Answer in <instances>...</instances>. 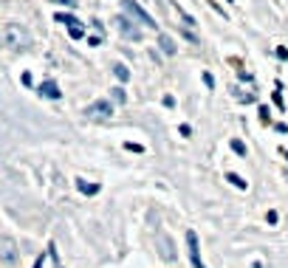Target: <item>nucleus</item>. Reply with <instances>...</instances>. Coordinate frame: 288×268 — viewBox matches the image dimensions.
<instances>
[{
    "label": "nucleus",
    "instance_id": "4",
    "mask_svg": "<svg viewBox=\"0 0 288 268\" xmlns=\"http://www.w3.org/2000/svg\"><path fill=\"white\" fill-rule=\"evenodd\" d=\"M88 119H96V121H107L113 116V104L107 102V99H99V102H91L88 104Z\"/></svg>",
    "mask_w": 288,
    "mask_h": 268
},
{
    "label": "nucleus",
    "instance_id": "8",
    "mask_svg": "<svg viewBox=\"0 0 288 268\" xmlns=\"http://www.w3.org/2000/svg\"><path fill=\"white\" fill-rule=\"evenodd\" d=\"M40 96H48V99H60L62 90H60V85H57V82H43V85H40Z\"/></svg>",
    "mask_w": 288,
    "mask_h": 268
},
{
    "label": "nucleus",
    "instance_id": "17",
    "mask_svg": "<svg viewBox=\"0 0 288 268\" xmlns=\"http://www.w3.org/2000/svg\"><path fill=\"white\" fill-rule=\"evenodd\" d=\"M203 82H206V88H215V77L212 74H203Z\"/></svg>",
    "mask_w": 288,
    "mask_h": 268
},
{
    "label": "nucleus",
    "instance_id": "18",
    "mask_svg": "<svg viewBox=\"0 0 288 268\" xmlns=\"http://www.w3.org/2000/svg\"><path fill=\"white\" fill-rule=\"evenodd\" d=\"M274 104H277V107H286V104H283V96H280V90H274Z\"/></svg>",
    "mask_w": 288,
    "mask_h": 268
},
{
    "label": "nucleus",
    "instance_id": "6",
    "mask_svg": "<svg viewBox=\"0 0 288 268\" xmlns=\"http://www.w3.org/2000/svg\"><path fill=\"white\" fill-rule=\"evenodd\" d=\"M158 254H161L167 263H173L175 260V243L167 232H158Z\"/></svg>",
    "mask_w": 288,
    "mask_h": 268
},
{
    "label": "nucleus",
    "instance_id": "12",
    "mask_svg": "<svg viewBox=\"0 0 288 268\" xmlns=\"http://www.w3.org/2000/svg\"><path fill=\"white\" fill-rule=\"evenodd\" d=\"M226 181L232 183V186H237V189H246V181L240 178V175H235V173H226Z\"/></svg>",
    "mask_w": 288,
    "mask_h": 268
},
{
    "label": "nucleus",
    "instance_id": "16",
    "mask_svg": "<svg viewBox=\"0 0 288 268\" xmlns=\"http://www.w3.org/2000/svg\"><path fill=\"white\" fill-rule=\"evenodd\" d=\"M124 99H127V96H124V90H122V88H113V102L124 104Z\"/></svg>",
    "mask_w": 288,
    "mask_h": 268
},
{
    "label": "nucleus",
    "instance_id": "3",
    "mask_svg": "<svg viewBox=\"0 0 288 268\" xmlns=\"http://www.w3.org/2000/svg\"><path fill=\"white\" fill-rule=\"evenodd\" d=\"M124 11H127V17H133V20H139L141 26H147V28H156L158 23L153 17H150L147 11L141 9L139 3H136V0H124Z\"/></svg>",
    "mask_w": 288,
    "mask_h": 268
},
{
    "label": "nucleus",
    "instance_id": "21",
    "mask_svg": "<svg viewBox=\"0 0 288 268\" xmlns=\"http://www.w3.org/2000/svg\"><path fill=\"white\" fill-rule=\"evenodd\" d=\"M286 158H288V150H286Z\"/></svg>",
    "mask_w": 288,
    "mask_h": 268
},
{
    "label": "nucleus",
    "instance_id": "20",
    "mask_svg": "<svg viewBox=\"0 0 288 268\" xmlns=\"http://www.w3.org/2000/svg\"><path fill=\"white\" fill-rule=\"evenodd\" d=\"M43 260H45V257H37V263H34V268H43Z\"/></svg>",
    "mask_w": 288,
    "mask_h": 268
},
{
    "label": "nucleus",
    "instance_id": "10",
    "mask_svg": "<svg viewBox=\"0 0 288 268\" xmlns=\"http://www.w3.org/2000/svg\"><path fill=\"white\" fill-rule=\"evenodd\" d=\"M77 189L82 192V195H96L99 186H96V183H88V181H77Z\"/></svg>",
    "mask_w": 288,
    "mask_h": 268
},
{
    "label": "nucleus",
    "instance_id": "15",
    "mask_svg": "<svg viewBox=\"0 0 288 268\" xmlns=\"http://www.w3.org/2000/svg\"><path fill=\"white\" fill-rule=\"evenodd\" d=\"M232 150H235L237 156H246V144H243V141H237V139H232Z\"/></svg>",
    "mask_w": 288,
    "mask_h": 268
},
{
    "label": "nucleus",
    "instance_id": "19",
    "mask_svg": "<svg viewBox=\"0 0 288 268\" xmlns=\"http://www.w3.org/2000/svg\"><path fill=\"white\" fill-rule=\"evenodd\" d=\"M51 3H60V6H77V0H51Z\"/></svg>",
    "mask_w": 288,
    "mask_h": 268
},
{
    "label": "nucleus",
    "instance_id": "9",
    "mask_svg": "<svg viewBox=\"0 0 288 268\" xmlns=\"http://www.w3.org/2000/svg\"><path fill=\"white\" fill-rule=\"evenodd\" d=\"M158 45H161V51L167 54V57H173L178 48H175V43H173V37H167V34H161L158 37Z\"/></svg>",
    "mask_w": 288,
    "mask_h": 268
},
{
    "label": "nucleus",
    "instance_id": "11",
    "mask_svg": "<svg viewBox=\"0 0 288 268\" xmlns=\"http://www.w3.org/2000/svg\"><path fill=\"white\" fill-rule=\"evenodd\" d=\"M113 74L122 79V82H127V79H130V71H127V65H122V62H119V65H113Z\"/></svg>",
    "mask_w": 288,
    "mask_h": 268
},
{
    "label": "nucleus",
    "instance_id": "5",
    "mask_svg": "<svg viewBox=\"0 0 288 268\" xmlns=\"http://www.w3.org/2000/svg\"><path fill=\"white\" fill-rule=\"evenodd\" d=\"M113 23H116V28H119L127 40H141V28L133 23V17H124V14H122V17H116Z\"/></svg>",
    "mask_w": 288,
    "mask_h": 268
},
{
    "label": "nucleus",
    "instance_id": "13",
    "mask_svg": "<svg viewBox=\"0 0 288 268\" xmlns=\"http://www.w3.org/2000/svg\"><path fill=\"white\" fill-rule=\"evenodd\" d=\"M68 34H71V37H74V40H79V37L85 34V28L79 26V23H74V26H68Z\"/></svg>",
    "mask_w": 288,
    "mask_h": 268
},
{
    "label": "nucleus",
    "instance_id": "2",
    "mask_svg": "<svg viewBox=\"0 0 288 268\" xmlns=\"http://www.w3.org/2000/svg\"><path fill=\"white\" fill-rule=\"evenodd\" d=\"M20 257V249H17V240L14 237H0V263L6 266H14Z\"/></svg>",
    "mask_w": 288,
    "mask_h": 268
},
{
    "label": "nucleus",
    "instance_id": "1",
    "mask_svg": "<svg viewBox=\"0 0 288 268\" xmlns=\"http://www.w3.org/2000/svg\"><path fill=\"white\" fill-rule=\"evenodd\" d=\"M0 40H3V45H9L11 51H23V48H28V34H26V28L17 26V23H9V26H3V31H0Z\"/></svg>",
    "mask_w": 288,
    "mask_h": 268
},
{
    "label": "nucleus",
    "instance_id": "7",
    "mask_svg": "<svg viewBox=\"0 0 288 268\" xmlns=\"http://www.w3.org/2000/svg\"><path fill=\"white\" fill-rule=\"evenodd\" d=\"M187 246H190V260L195 268H206L201 263V246H198V237H195V232H187Z\"/></svg>",
    "mask_w": 288,
    "mask_h": 268
},
{
    "label": "nucleus",
    "instance_id": "14",
    "mask_svg": "<svg viewBox=\"0 0 288 268\" xmlns=\"http://www.w3.org/2000/svg\"><path fill=\"white\" fill-rule=\"evenodd\" d=\"M57 23H65V26H74V23H79L74 14H57Z\"/></svg>",
    "mask_w": 288,
    "mask_h": 268
}]
</instances>
